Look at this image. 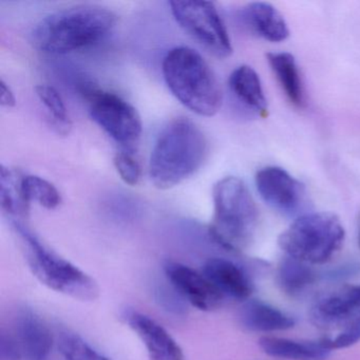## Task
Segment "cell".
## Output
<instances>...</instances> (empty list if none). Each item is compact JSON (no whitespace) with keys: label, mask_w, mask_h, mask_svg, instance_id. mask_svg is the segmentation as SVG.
I'll use <instances>...</instances> for the list:
<instances>
[{"label":"cell","mask_w":360,"mask_h":360,"mask_svg":"<svg viewBox=\"0 0 360 360\" xmlns=\"http://www.w3.org/2000/svg\"><path fill=\"white\" fill-rule=\"evenodd\" d=\"M117 18L96 5L67 8L46 16L33 29L31 41L41 52L67 54L98 45L109 37Z\"/></svg>","instance_id":"1"},{"label":"cell","mask_w":360,"mask_h":360,"mask_svg":"<svg viewBox=\"0 0 360 360\" xmlns=\"http://www.w3.org/2000/svg\"><path fill=\"white\" fill-rule=\"evenodd\" d=\"M208 144L201 128L187 117L168 123L158 136L149 159L151 182L161 191L178 186L205 162Z\"/></svg>","instance_id":"2"},{"label":"cell","mask_w":360,"mask_h":360,"mask_svg":"<svg viewBox=\"0 0 360 360\" xmlns=\"http://www.w3.org/2000/svg\"><path fill=\"white\" fill-rule=\"evenodd\" d=\"M162 72L168 89L191 112L210 117L220 110V83L205 58L193 48L181 46L168 51Z\"/></svg>","instance_id":"3"},{"label":"cell","mask_w":360,"mask_h":360,"mask_svg":"<svg viewBox=\"0 0 360 360\" xmlns=\"http://www.w3.org/2000/svg\"><path fill=\"white\" fill-rule=\"evenodd\" d=\"M212 239L231 252L248 248L256 235L259 212L245 183L237 176L221 179L212 189Z\"/></svg>","instance_id":"4"},{"label":"cell","mask_w":360,"mask_h":360,"mask_svg":"<svg viewBox=\"0 0 360 360\" xmlns=\"http://www.w3.org/2000/svg\"><path fill=\"white\" fill-rule=\"evenodd\" d=\"M14 229L22 242L29 269L41 284L75 300L94 301L98 298L100 288L91 276L46 248L22 223L15 221Z\"/></svg>","instance_id":"5"},{"label":"cell","mask_w":360,"mask_h":360,"mask_svg":"<svg viewBox=\"0 0 360 360\" xmlns=\"http://www.w3.org/2000/svg\"><path fill=\"white\" fill-rule=\"evenodd\" d=\"M345 231L332 212H309L299 216L278 238L286 256L309 265L323 264L340 250Z\"/></svg>","instance_id":"6"},{"label":"cell","mask_w":360,"mask_h":360,"mask_svg":"<svg viewBox=\"0 0 360 360\" xmlns=\"http://www.w3.org/2000/svg\"><path fill=\"white\" fill-rule=\"evenodd\" d=\"M82 92L89 104L90 117L110 138L126 148L138 144L142 120L131 104L92 84H85Z\"/></svg>","instance_id":"7"},{"label":"cell","mask_w":360,"mask_h":360,"mask_svg":"<svg viewBox=\"0 0 360 360\" xmlns=\"http://www.w3.org/2000/svg\"><path fill=\"white\" fill-rule=\"evenodd\" d=\"M169 6L179 26L206 51L218 58L231 56V39L214 3L174 0Z\"/></svg>","instance_id":"8"},{"label":"cell","mask_w":360,"mask_h":360,"mask_svg":"<svg viewBox=\"0 0 360 360\" xmlns=\"http://www.w3.org/2000/svg\"><path fill=\"white\" fill-rule=\"evenodd\" d=\"M257 191L263 201L285 216H296L307 206L304 184L283 168L267 166L257 172Z\"/></svg>","instance_id":"9"},{"label":"cell","mask_w":360,"mask_h":360,"mask_svg":"<svg viewBox=\"0 0 360 360\" xmlns=\"http://www.w3.org/2000/svg\"><path fill=\"white\" fill-rule=\"evenodd\" d=\"M311 321L323 328L347 326L360 318V284L345 285L326 292L311 307Z\"/></svg>","instance_id":"10"},{"label":"cell","mask_w":360,"mask_h":360,"mask_svg":"<svg viewBox=\"0 0 360 360\" xmlns=\"http://www.w3.org/2000/svg\"><path fill=\"white\" fill-rule=\"evenodd\" d=\"M164 271L174 290L200 311H214L222 304L225 297L202 271L174 261H168Z\"/></svg>","instance_id":"11"},{"label":"cell","mask_w":360,"mask_h":360,"mask_svg":"<svg viewBox=\"0 0 360 360\" xmlns=\"http://www.w3.org/2000/svg\"><path fill=\"white\" fill-rule=\"evenodd\" d=\"M124 321L138 335L150 360H185L176 339L159 322L134 309L123 314Z\"/></svg>","instance_id":"12"},{"label":"cell","mask_w":360,"mask_h":360,"mask_svg":"<svg viewBox=\"0 0 360 360\" xmlns=\"http://www.w3.org/2000/svg\"><path fill=\"white\" fill-rule=\"evenodd\" d=\"M12 335L22 352V360L49 359L53 338L49 328L34 311L28 309L18 311Z\"/></svg>","instance_id":"13"},{"label":"cell","mask_w":360,"mask_h":360,"mask_svg":"<svg viewBox=\"0 0 360 360\" xmlns=\"http://www.w3.org/2000/svg\"><path fill=\"white\" fill-rule=\"evenodd\" d=\"M202 273L224 297L246 300L252 295V281L245 271L233 261L224 258L208 259Z\"/></svg>","instance_id":"14"},{"label":"cell","mask_w":360,"mask_h":360,"mask_svg":"<svg viewBox=\"0 0 360 360\" xmlns=\"http://www.w3.org/2000/svg\"><path fill=\"white\" fill-rule=\"evenodd\" d=\"M240 20L250 32L271 43H281L290 37L285 20L271 4H248L240 12Z\"/></svg>","instance_id":"15"},{"label":"cell","mask_w":360,"mask_h":360,"mask_svg":"<svg viewBox=\"0 0 360 360\" xmlns=\"http://www.w3.org/2000/svg\"><path fill=\"white\" fill-rule=\"evenodd\" d=\"M229 89L236 100L254 115H267V101L263 91L260 77L252 67L242 65L229 75Z\"/></svg>","instance_id":"16"},{"label":"cell","mask_w":360,"mask_h":360,"mask_svg":"<svg viewBox=\"0 0 360 360\" xmlns=\"http://www.w3.org/2000/svg\"><path fill=\"white\" fill-rule=\"evenodd\" d=\"M261 349L271 357L290 360H324L332 349L328 347L326 338L318 341H295L279 337H261Z\"/></svg>","instance_id":"17"},{"label":"cell","mask_w":360,"mask_h":360,"mask_svg":"<svg viewBox=\"0 0 360 360\" xmlns=\"http://www.w3.org/2000/svg\"><path fill=\"white\" fill-rule=\"evenodd\" d=\"M242 326L252 332H278L292 328L295 320L283 311L261 300L252 299L240 311Z\"/></svg>","instance_id":"18"},{"label":"cell","mask_w":360,"mask_h":360,"mask_svg":"<svg viewBox=\"0 0 360 360\" xmlns=\"http://www.w3.org/2000/svg\"><path fill=\"white\" fill-rule=\"evenodd\" d=\"M267 62L284 94L294 106H305L304 87L294 56L288 52L267 54Z\"/></svg>","instance_id":"19"},{"label":"cell","mask_w":360,"mask_h":360,"mask_svg":"<svg viewBox=\"0 0 360 360\" xmlns=\"http://www.w3.org/2000/svg\"><path fill=\"white\" fill-rule=\"evenodd\" d=\"M25 174L13 168L0 167V203L5 212L18 218H26L30 212V202L24 191Z\"/></svg>","instance_id":"20"},{"label":"cell","mask_w":360,"mask_h":360,"mask_svg":"<svg viewBox=\"0 0 360 360\" xmlns=\"http://www.w3.org/2000/svg\"><path fill=\"white\" fill-rule=\"evenodd\" d=\"M278 283L286 294L299 295L317 280V274L307 263L286 257L278 269Z\"/></svg>","instance_id":"21"},{"label":"cell","mask_w":360,"mask_h":360,"mask_svg":"<svg viewBox=\"0 0 360 360\" xmlns=\"http://www.w3.org/2000/svg\"><path fill=\"white\" fill-rule=\"evenodd\" d=\"M37 98L45 107L51 117L52 123L60 134H68L72 128L68 109L60 92L50 85H39L35 87Z\"/></svg>","instance_id":"22"},{"label":"cell","mask_w":360,"mask_h":360,"mask_svg":"<svg viewBox=\"0 0 360 360\" xmlns=\"http://www.w3.org/2000/svg\"><path fill=\"white\" fill-rule=\"evenodd\" d=\"M24 191L29 202H37L46 210H56L62 203V195L58 189L46 179L32 174L24 176Z\"/></svg>","instance_id":"23"},{"label":"cell","mask_w":360,"mask_h":360,"mask_svg":"<svg viewBox=\"0 0 360 360\" xmlns=\"http://www.w3.org/2000/svg\"><path fill=\"white\" fill-rule=\"evenodd\" d=\"M58 347L65 360H111L75 333H62L58 337Z\"/></svg>","instance_id":"24"},{"label":"cell","mask_w":360,"mask_h":360,"mask_svg":"<svg viewBox=\"0 0 360 360\" xmlns=\"http://www.w3.org/2000/svg\"><path fill=\"white\" fill-rule=\"evenodd\" d=\"M115 169L125 184L136 186L142 178V168L138 160L127 151L117 153L113 159Z\"/></svg>","instance_id":"25"},{"label":"cell","mask_w":360,"mask_h":360,"mask_svg":"<svg viewBox=\"0 0 360 360\" xmlns=\"http://www.w3.org/2000/svg\"><path fill=\"white\" fill-rule=\"evenodd\" d=\"M360 340V318L351 326L341 330L334 339L326 338V343L330 349H345L351 347Z\"/></svg>","instance_id":"26"},{"label":"cell","mask_w":360,"mask_h":360,"mask_svg":"<svg viewBox=\"0 0 360 360\" xmlns=\"http://www.w3.org/2000/svg\"><path fill=\"white\" fill-rule=\"evenodd\" d=\"M0 359L22 360V352L13 335L4 330L0 335Z\"/></svg>","instance_id":"27"},{"label":"cell","mask_w":360,"mask_h":360,"mask_svg":"<svg viewBox=\"0 0 360 360\" xmlns=\"http://www.w3.org/2000/svg\"><path fill=\"white\" fill-rule=\"evenodd\" d=\"M0 90H1V96H0V104H1V106L6 107V108H13V107H15V96H14L11 87L4 79L0 82Z\"/></svg>","instance_id":"28"},{"label":"cell","mask_w":360,"mask_h":360,"mask_svg":"<svg viewBox=\"0 0 360 360\" xmlns=\"http://www.w3.org/2000/svg\"><path fill=\"white\" fill-rule=\"evenodd\" d=\"M359 245H360V233H359Z\"/></svg>","instance_id":"29"}]
</instances>
